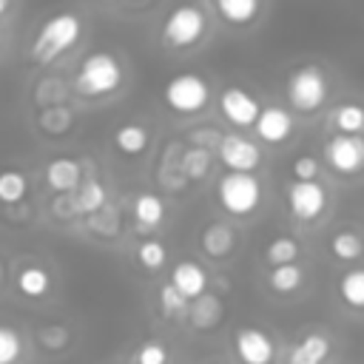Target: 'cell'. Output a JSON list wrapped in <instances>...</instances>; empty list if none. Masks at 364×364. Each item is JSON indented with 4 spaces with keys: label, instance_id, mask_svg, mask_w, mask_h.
Instances as JSON below:
<instances>
[{
    "label": "cell",
    "instance_id": "obj_6",
    "mask_svg": "<svg viewBox=\"0 0 364 364\" xmlns=\"http://www.w3.org/2000/svg\"><path fill=\"white\" fill-rule=\"evenodd\" d=\"M216 199L222 205L225 213L230 216H250L259 205H262V182L253 173H242V171H228L219 182H216Z\"/></svg>",
    "mask_w": 364,
    "mask_h": 364
},
{
    "label": "cell",
    "instance_id": "obj_25",
    "mask_svg": "<svg viewBox=\"0 0 364 364\" xmlns=\"http://www.w3.org/2000/svg\"><path fill=\"white\" fill-rule=\"evenodd\" d=\"M330 122L338 134H364V105L358 102H341L333 108Z\"/></svg>",
    "mask_w": 364,
    "mask_h": 364
},
{
    "label": "cell",
    "instance_id": "obj_26",
    "mask_svg": "<svg viewBox=\"0 0 364 364\" xmlns=\"http://www.w3.org/2000/svg\"><path fill=\"white\" fill-rule=\"evenodd\" d=\"M71 122H74V111H71L65 102H60V105H46V108L40 111V117H37V125H40L46 134H51V136H63V134L71 128Z\"/></svg>",
    "mask_w": 364,
    "mask_h": 364
},
{
    "label": "cell",
    "instance_id": "obj_30",
    "mask_svg": "<svg viewBox=\"0 0 364 364\" xmlns=\"http://www.w3.org/2000/svg\"><path fill=\"white\" fill-rule=\"evenodd\" d=\"M299 253H301V247H299V242H296L293 236H276V239H270L267 247H264V262H267L270 267H276V264H290V262L299 259Z\"/></svg>",
    "mask_w": 364,
    "mask_h": 364
},
{
    "label": "cell",
    "instance_id": "obj_37",
    "mask_svg": "<svg viewBox=\"0 0 364 364\" xmlns=\"http://www.w3.org/2000/svg\"><path fill=\"white\" fill-rule=\"evenodd\" d=\"M171 353L162 341H142L134 353V364H168Z\"/></svg>",
    "mask_w": 364,
    "mask_h": 364
},
{
    "label": "cell",
    "instance_id": "obj_24",
    "mask_svg": "<svg viewBox=\"0 0 364 364\" xmlns=\"http://www.w3.org/2000/svg\"><path fill=\"white\" fill-rule=\"evenodd\" d=\"M210 162H213V154H210L208 148L191 145V148H185V151L179 154V171H182V176L191 179V182L205 179L208 171H210Z\"/></svg>",
    "mask_w": 364,
    "mask_h": 364
},
{
    "label": "cell",
    "instance_id": "obj_12",
    "mask_svg": "<svg viewBox=\"0 0 364 364\" xmlns=\"http://www.w3.org/2000/svg\"><path fill=\"white\" fill-rule=\"evenodd\" d=\"M253 131L267 145H282L293 134V114L282 105H264L253 122Z\"/></svg>",
    "mask_w": 364,
    "mask_h": 364
},
{
    "label": "cell",
    "instance_id": "obj_23",
    "mask_svg": "<svg viewBox=\"0 0 364 364\" xmlns=\"http://www.w3.org/2000/svg\"><path fill=\"white\" fill-rule=\"evenodd\" d=\"M17 287H20V293L28 296V299H43V296L51 290V276H48V270L40 267V264H26V267H20V273H17Z\"/></svg>",
    "mask_w": 364,
    "mask_h": 364
},
{
    "label": "cell",
    "instance_id": "obj_20",
    "mask_svg": "<svg viewBox=\"0 0 364 364\" xmlns=\"http://www.w3.org/2000/svg\"><path fill=\"white\" fill-rule=\"evenodd\" d=\"M131 210H134V222L139 225V230H154L165 219V199L159 193L142 191V193L134 196Z\"/></svg>",
    "mask_w": 364,
    "mask_h": 364
},
{
    "label": "cell",
    "instance_id": "obj_29",
    "mask_svg": "<svg viewBox=\"0 0 364 364\" xmlns=\"http://www.w3.org/2000/svg\"><path fill=\"white\" fill-rule=\"evenodd\" d=\"M330 253L338 259V262H355L364 256V239L353 230H338L333 239H330Z\"/></svg>",
    "mask_w": 364,
    "mask_h": 364
},
{
    "label": "cell",
    "instance_id": "obj_11",
    "mask_svg": "<svg viewBox=\"0 0 364 364\" xmlns=\"http://www.w3.org/2000/svg\"><path fill=\"white\" fill-rule=\"evenodd\" d=\"M233 353L242 364H273L276 344L262 327H239L233 333Z\"/></svg>",
    "mask_w": 364,
    "mask_h": 364
},
{
    "label": "cell",
    "instance_id": "obj_43",
    "mask_svg": "<svg viewBox=\"0 0 364 364\" xmlns=\"http://www.w3.org/2000/svg\"><path fill=\"white\" fill-rule=\"evenodd\" d=\"M3 43H6V28H3V23H0V48H3Z\"/></svg>",
    "mask_w": 364,
    "mask_h": 364
},
{
    "label": "cell",
    "instance_id": "obj_5",
    "mask_svg": "<svg viewBox=\"0 0 364 364\" xmlns=\"http://www.w3.org/2000/svg\"><path fill=\"white\" fill-rule=\"evenodd\" d=\"M284 94H287V102L293 111L299 114H316L324 102H327V94H330V82H327V74L307 63V65H299L287 74V82H284Z\"/></svg>",
    "mask_w": 364,
    "mask_h": 364
},
{
    "label": "cell",
    "instance_id": "obj_1",
    "mask_svg": "<svg viewBox=\"0 0 364 364\" xmlns=\"http://www.w3.org/2000/svg\"><path fill=\"white\" fill-rule=\"evenodd\" d=\"M85 37V20L77 11H57L51 17H46L28 46V57L37 65H51L57 63L63 54L74 51Z\"/></svg>",
    "mask_w": 364,
    "mask_h": 364
},
{
    "label": "cell",
    "instance_id": "obj_27",
    "mask_svg": "<svg viewBox=\"0 0 364 364\" xmlns=\"http://www.w3.org/2000/svg\"><path fill=\"white\" fill-rule=\"evenodd\" d=\"M338 296L347 307L364 310V267H353L338 279Z\"/></svg>",
    "mask_w": 364,
    "mask_h": 364
},
{
    "label": "cell",
    "instance_id": "obj_3",
    "mask_svg": "<svg viewBox=\"0 0 364 364\" xmlns=\"http://www.w3.org/2000/svg\"><path fill=\"white\" fill-rule=\"evenodd\" d=\"M208 28L210 23L199 3H179L165 14L159 40L171 51H188V48H196L208 37Z\"/></svg>",
    "mask_w": 364,
    "mask_h": 364
},
{
    "label": "cell",
    "instance_id": "obj_34",
    "mask_svg": "<svg viewBox=\"0 0 364 364\" xmlns=\"http://www.w3.org/2000/svg\"><path fill=\"white\" fill-rule=\"evenodd\" d=\"M156 296H159V310H162L165 316H171V318H176V316H188V299H182L179 290H176L171 282L162 284Z\"/></svg>",
    "mask_w": 364,
    "mask_h": 364
},
{
    "label": "cell",
    "instance_id": "obj_9",
    "mask_svg": "<svg viewBox=\"0 0 364 364\" xmlns=\"http://www.w3.org/2000/svg\"><path fill=\"white\" fill-rule=\"evenodd\" d=\"M287 210L299 222H316L327 210V191L324 185L313 182H293L287 188Z\"/></svg>",
    "mask_w": 364,
    "mask_h": 364
},
{
    "label": "cell",
    "instance_id": "obj_21",
    "mask_svg": "<svg viewBox=\"0 0 364 364\" xmlns=\"http://www.w3.org/2000/svg\"><path fill=\"white\" fill-rule=\"evenodd\" d=\"M327 355H330V338L324 333H307L293 344L287 364H324Z\"/></svg>",
    "mask_w": 364,
    "mask_h": 364
},
{
    "label": "cell",
    "instance_id": "obj_28",
    "mask_svg": "<svg viewBox=\"0 0 364 364\" xmlns=\"http://www.w3.org/2000/svg\"><path fill=\"white\" fill-rule=\"evenodd\" d=\"M28 193V176L17 168L0 171V202L3 205H17Z\"/></svg>",
    "mask_w": 364,
    "mask_h": 364
},
{
    "label": "cell",
    "instance_id": "obj_35",
    "mask_svg": "<svg viewBox=\"0 0 364 364\" xmlns=\"http://www.w3.org/2000/svg\"><path fill=\"white\" fill-rule=\"evenodd\" d=\"M65 94H68V85L63 82V80H57V77H46L40 85H37V102L46 108V105H60V102H65Z\"/></svg>",
    "mask_w": 364,
    "mask_h": 364
},
{
    "label": "cell",
    "instance_id": "obj_32",
    "mask_svg": "<svg viewBox=\"0 0 364 364\" xmlns=\"http://www.w3.org/2000/svg\"><path fill=\"white\" fill-rule=\"evenodd\" d=\"M23 358V336L9 327L0 324V364H17Z\"/></svg>",
    "mask_w": 364,
    "mask_h": 364
},
{
    "label": "cell",
    "instance_id": "obj_17",
    "mask_svg": "<svg viewBox=\"0 0 364 364\" xmlns=\"http://www.w3.org/2000/svg\"><path fill=\"white\" fill-rule=\"evenodd\" d=\"M222 313H225L222 299L216 293H208V290L188 304V321L196 330H213L222 321Z\"/></svg>",
    "mask_w": 364,
    "mask_h": 364
},
{
    "label": "cell",
    "instance_id": "obj_14",
    "mask_svg": "<svg viewBox=\"0 0 364 364\" xmlns=\"http://www.w3.org/2000/svg\"><path fill=\"white\" fill-rule=\"evenodd\" d=\"M82 182V165L77 159L60 156L46 165V188L54 193H71Z\"/></svg>",
    "mask_w": 364,
    "mask_h": 364
},
{
    "label": "cell",
    "instance_id": "obj_38",
    "mask_svg": "<svg viewBox=\"0 0 364 364\" xmlns=\"http://www.w3.org/2000/svg\"><path fill=\"white\" fill-rule=\"evenodd\" d=\"M293 179L296 182H313L316 176H318V171H321V165H318V159L316 156H310V154H301V156H296L293 159Z\"/></svg>",
    "mask_w": 364,
    "mask_h": 364
},
{
    "label": "cell",
    "instance_id": "obj_42",
    "mask_svg": "<svg viewBox=\"0 0 364 364\" xmlns=\"http://www.w3.org/2000/svg\"><path fill=\"white\" fill-rule=\"evenodd\" d=\"M3 282H6V267H3V262H0V287H3Z\"/></svg>",
    "mask_w": 364,
    "mask_h": 364
},
{
    "label": "cell",
    "instance_id": "obj_19",
    "mask_svg": "<svg viewBox=\"0 0 364 364\" xmlns=\"http://www.w3.org/2000/svg\"><path fill=\"white\" fill-rule=\"evenodd\" d=\"M71 205H74L77 216H91V213H97V210H102L108 205V191L97 179H82L71 191Z\"/></svg>",
    "mask_w": 364,
    "mask_h": 364
},
{
    "label": "cell",
    "instance_id": "obj_40",
    "mask_svg": "<svg viewBox=\"0 0 364 364\" xmlns=\"http://www.w3.org/2000/svg\"><path fill=\"white\" fill-rule=\"evenodd\" d=\"M51 210H54V216H60V219H71V216H77V213H74V205H71V193H57Z\"/></svg>",
    "mask_w": 364,
    "mask_h": 364
},
{
    "label": "cell",
    "instance_id": "obj_7",
    "mask_svg": "<svg viewBox=\"0 0 364 364\" xmlns=\"http://www.w3.org/2000/svg\"><path fill=\"white\" fill-rule=\"evenodd\" d=\"M324 162L341 176H358L364 171V136L336 134L324 142Z\"/></svg>",
    "mask_w": 364,
    "mask_h": 364
},
{
    "label": "cell",
    "instance_id": "obj_31",
    "mask_svg": "<svg viewBox=\"0 0 364 364\" xmlns=\"http://www.w3.org/2000/svg\"><path fill=\"white\" fill-rule=\"evenodd\" d=\"M165 259H168L165 242H159V239H145V242L136 245V262H139L145 270H159V267L165 264Z\"/></svg>",
    "mask_w": 364,
    "mask_h": 364
},
{
    "label": "cell",
    "instance_id": "obj_36",
    "mask_svg": "<svg viewBox=\"0 0 364 364\" xmlns=\"http://www.w3.org/2000/svg\"><path fill=\"white\" fill-rule=\"evenodd\" d=\"M88 228H91L94 233H102V236H117V230H119V216H117V210H114L111 205H105L102 210H97V213L88 216Z\"/></svg>",
    "mask_w": 364,
    "mask_h": 364
},
{
    "label": "cell",
    "instance_id": "obj_33",
    "mask_svg": "<svg viewBox=\"0 0 364 364\" xmlns=\"http://www.w3.org/2000/svg\"><path fill=\"white\" fill-rule=\"evenodd\" d=\"M37 341H40L43 350L60 353V350H65L71 344V333H68L65 324H46V327L37 330Z\"/></svg>",
    "mask_w": 364,
    "mask_h": 364
},
{
    "label": "cell",
    "instance_id": "obj_22",
    "mask_svg": "<svg viewBox=\"0 0 364 364\" xmlns=\"http://www.w3.org/2000/svg\"><path fill=\"white\" fill-rule=\"evenodd\" d=\"M267 284L273 293H296L301 284H304V267L299 262H290V264H276L270 273H267Z\"/></svg>",
    "mask_w": 364,
    "mask_h": 364
},
{
    "label": "cell",
    "instance_id": "obj_13",
    "mask_svg": "<svg viewBox=\"0 0 364 364\" xmlns=\"http://www.w3.org/2000/svg\"><path fill=\"white\" fill-rule=\"evenodd\" d=\"M171 284L179 290L182 299L193 301L196 296H202L208 290V273L199 262L193 259H179L173 267H171Z\"/></svg>",
    "mask_w": 364,
    "mask_h": 364
},
{
    "label": "cell",
    "instance_id": "obj_41",
    "mask_svg": "<svg viewBox=\"0 0 364 364\" xmlns=\"http://www.w3.org/2000/svg\"><path fill=\"white\" fill-rule=\"evenodd\" d=\"M11 3H14V0H0V20H3L6 14H9V9H11Z\"/></svg>",
    "mask_w": 364,
    "mask_h": 364
},
{
    "label": "cell",
    "instance_id": "obj_4",
    "mask_svg": "<svg viewBox=\"0 0 364 364\" xmlns=\"http://www.w3.org/2000/svg\"><path fill=\"white\" fill-rule=\"evenodd\" d=\"M162 102L176 117H196L210 102V82L196 71H179L162 85Z\"/></svg>",
    "mask_w": 364,
    "mask_h": 364
},
{
    "label": "cell",
    "instance_id": "obj_39",
    "mask_svg": "<svg viewBox=\"0 0 364 364\" xmlns=\"http://www.w3.org/2000/svg\"><path fill=\"white\" fill-rule=\"evenodd\" d=\"M191 142L196 145V148H208V151H213V148H219V142H222V131H216V128H196V131H191Z\"/></svg>",
    "mask_w": 364,
    "mask_h": 364
},
{
    "label": "cell",
    "instance_id": "obj_15",
    "mask_svg": "<svg viewBox=\"0 0 364 364\" xmlns=\"http://www.w3.org/2000/svg\"><path fill=\"white\" fill-rule=\"evenodd\" d=\"M213 11L233 28L253 26L262 14V0H213Z\"/></svg>",
    "mask_w": 364,
    "mask_h": 364
},
{
    "label": "cell",
    "instance_id": "obj_10",
    "mask_svg": "<svg viewBox=\"0 0 364 364\" xmlns=\"http://www.w3.org/2000/svg\"><path fill=\"white\" fill-rule=\"evenodd\" d=\"M259 111H262L259 100H256L250 91H245L242 85H228V88L219 91V114H222L230 125H236V128H250V125L256 122Z\"/></svg>",
    "mask_w": 364,
    "mask_h": 364
},
{
    "label": "cell",
    "instance_id": "obj_2",
    "mask_svg": "<svg viewBox=\"0 0 364 364\" xmlns=\"http://www.w3.org/2000/svg\"><path fill=\"white\" fill-rule=\"evenodd\" d=\"M122 82H125L122 60L114 51L97 48V51H88L77 63L74 77H71V91L82 100H102V97L117 94Z\"/></svg>",
    "mask_w": 364,
    "mask_h": 364
},
{
    "label": "cell",
    "instance_id": "obj_18",
    "mask_svg": "<svg viewBox=\"0 0 364 364\" xmlns=\"http://www.w3.org/2000/svg\"><path fill=\"white\" fill-rule=\"evenodd\" d=\"M111 139H114V148L122 156H142L148 151V145H151V131L142 122H122L114 131Z\"/></svg>",
    "mask_w": 364,
    "mask_h": 364
},
{
    "label": "cell",
    "instance_id": "obj_8",
    "mask_svg": "<svg viewBox=\"0 0 364 364\" xmlns=\"http://www.w3.org/2000/svg\"><path fill=\"white\" fill-rule=\"evenodd\" d=\"M219 162L228 171H242V173H253L262 165V151L253 139L242 136V134H222V142L216 148Z\"/></svg>",
    "mask_w": 364,
    "mask_h": 364
},
{
    "label": "cell",
    "instance_id": "obj_16",
    "mask_svg": "<svg viewBox=\"0 0 364 364\" xmlns=\"http://www.w3.org/2000/svg\"><path fill=\"white\" fill-rule=\"evenodd\" d=\"M199 245H202L205 256H210V259H228L233 253V247H236V230L228 222H210L202 230Z\"/></svg>",
    "mask_w": 364,
    "mask_h": 364
}]
</instances>
